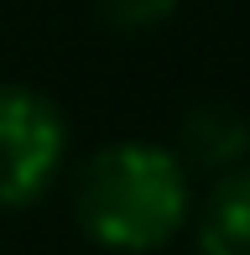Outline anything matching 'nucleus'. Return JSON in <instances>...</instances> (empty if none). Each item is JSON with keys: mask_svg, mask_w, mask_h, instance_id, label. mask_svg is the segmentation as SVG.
<instances>
[{"mask_svg": "<svg viewBox=\"0 0 250 255\" xmlns=\"http://www.w3.org/2000/svg\"><path fill=\"white\" fill-rule=\"evenodd\" d=\"M245 156H250V120L235 104L203 99L183 115V125H177V161L183 167L224 177V172L245 167Z\"/></svg>", "mask_w": 250, "mask_h": 255, "instance_id": "3", "label": "nucleus"}, {"mask_svg": "<svg viewBox=\"0 0 250 255\" xmlns=\"http://www.w3.org/2000/svg\"><path fill=\"white\" fill-rule=\"evenodd\" d=\"M68 161V125L47 94L0 84V208H31L47 198Z\"/></svg>", "mask_w": 250, "mask_h": 255, "instance_id": "2", "label": "nucleus"}, {"mask_svg": "<svg viewBox=\"0 0 250 255\" xmlns=\"http://www.w3.org/2000/svg\"><path fill=\"white\" fill-rule=\"evenodd\" d=\"M193 188L177 151L151 141H115L78 167L73 219L99 250L151 255L188 224Z\"/></svg>", "mask_w": 250, "mask_h": 255, "instance_id": "1", "label": "nucleus"}, {"mask_svg": "<svg viewBox=\"0 0 250 255\" xmlns=\"http://www.w3.org/2000/svg\"><path fill=\"white\" fill-rule=\"evenodd\" d=\"M198 255H250V167L224 172L203 198Z\"/></svg>", "mask_w": 250, "mask_h": 255, "instance_id": "4", "label": "nucleus"}, {"mask_svg": "<svg viewBox=\"0 0 250 255\" xmlns=\"http://www.w3.org/2000/svg\"><path fill=\"white\" fill-rule=\"evenodd\" d=\"M177 5L183 0H94L105 26H115V31H156L177 16Z\"/></svg>", "mask_w": 250, "mask_h": 255, "instance_id": "5", "label": "nucleus"}]
</instances>
